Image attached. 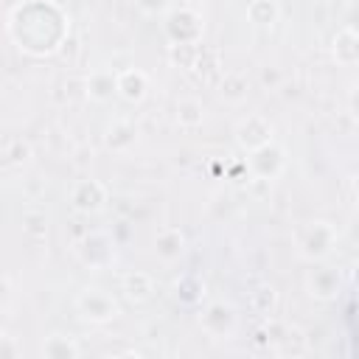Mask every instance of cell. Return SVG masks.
Segmentation results:
<instances>
[{"label": "cell", "mask_w": 359, "mask_h": 359, "mask_svg": "<svg viewBox=\"0 0 359 359\" xmlns=\"http://www.w3.org/2000/svg\"><path fill=\"white\" fill-rule=\"evenodd\" d=\"M337 241V230L328 222H309L300 233H297V250L303 258H323L331 252Z\"/></svg>", "instance_id": "cell-1"}, {"label": "cell", "mask_w": 359, "mask_h": 359, "mask_svg": "<svg viewBox=\"0 0 359 359\" xmlns=\"http://www.w3.org/2000/svg\"><path fill=\"white\" fill-rule=\"evenodd\" d=\"M76 309L90 323H107V320H112L118 314V303L107 292H101V289H84L76 297Z\"/></svg>", "instance_id": "cell-2"}, {"label": "cell", "mask_w": 359, "mask_h": 359, "mask_svg": "<svg viewBox=\"0 0 359 359\" xmlns=\"http://www.w3.org/2000/svg\"><path fill=\"white\" fill-rule=\"evenodd\" d=\"M236 140H238L241 149L255 151V149L272 143V126H269V121L261 118V115H247V118L236 126Z\"/></svg>", "instance_id": "cell-3"}, {"label": "cell", "mask_w": 359, "mask_h": 359, "mask_svg": "<svg viewBox=\"0 0 359 359\" xmlns=\"http://www.w3.org/2000/svg\"><path fill=\"white\" fill-rule=\"evenodd\" d=\"M107 202V188L98 180H79L70 191V205L79 213H95Z\"/></svg>", "instance_id": "cell-4"}, {"label": "cell", "mask_w": 359, "mask_h": 359, "mask_svg": "<svg viewBox=\"0 0 359 359\" xmlns=\"http://www.w3.org/2000/svg\"><path fill=\"white\" fill-rule=\"evenodd\" d=\"M146 90H149V79L143 70L132 67V70H121L115 76V93L123 95L126 101H140L146 95Z\"/></svg>", "instance_id": "cell-5"}, {"label": "cell", "mask_w": 359, "mask_h": 359, "mask_svg": "<svg viewBox=\"0 0 359 359\" xmlns=\"http://www.w3.org/2000/svg\"><path fill=\"white\" fill-rule=\"evenodd\" d=\"M168 34H171V39H174V45H188V39H185V28H191L196 36H202V17L199 14H194V11H188V8H182V11H174L171 17H168Z\"/></svg>", "instance_id": "cell-6"}, {"label": "cell", "mask_w": 359, "mask_h": 359, "mask_svg": "<svg viewBox=\"0 0 359 359\" xmlns=\"http://www.w3.org/2000/svg\"><path fill=\"white\" fill-rule=\"evenodd\" d=\"M334 59L339 62V65H345V67H351V65H356V59H359V48H356V31L353 28H342L337 36H334Z\"/></svg>", "instance_id": "cell-7"}, {"label": "cell", "mask_w": 359, "mask_h": 359, "mask_svg": "<svg viewBox=\"0 0 359 359\" xmlns=\"http://www.w3.org/2000/svg\"><path fill=\"white\" fill-rule=\"evenodd\" d=\"M154 292V280L146 275V272H129L123 275V294L132 300V303H146Z\"/></svg>", "instance_id": "cell-8"}, {"label": "cell", "mask_w": 359, "mask_h": 359, "mask_svg": "<svg viewBox=\"0 0 359 359\" xmlns=\"http://www.w3.org/2000/svg\"><path fill=\"white\" fill-rule=\"evenodd\" d=\"M278 14L280 11H278V3L275 0H252L250 8H247L250 22L258 25V28H272L278 22Z\"/></svg>", "instance_id": "cell-9"}, {"label": "cell", "mask_w": 359, "mask_h": 359, "mask_svg": "<svg viewBox=\"0 0 359 359\" xmlns=\"http://www.w3.org/2000/svg\"><path fill=\"white\" fill-rule=\"evenodd\" d=\"M309 294H317V297H331L337 289H339V275L334 269H314L309 275Z\"/></svg>", "instance_id": "cell-10"}, {"label": "cell", "mask_w": 359, "mask_h": 359, "mask_svg": "<svg viewBox=\"0 0 359 359\" xmlns=\"http://www.w3.org/2000/svg\"><path fill=\"white\" fill-rule=\"evenodd\" d=\"M87 95H90L93 101H107V98H112V95H115V76H109V73H104V70L93 73V76L87 79Z\"/></svg>", "instance_id": "cell-11"}, {"label": "cell", "mask_w": 359, "mask_h": 359, "mask_svg": "<svg viewBox=\"0 0 359 359\" xmlns=\"http://www.w3.org/2000/svg\"><path fill=\"white\" fill-rule=\"evenodd\" d=\"M182 244H185L182 233L165 230V233H160V238H157V255L165 258V261H171V258H177V255L182 252Z\"/></svg>", "instance_id": "cell-12"}, {"label": "cell", "mask_w": 359, "mask_h": 359, "mask_svg": "<svg viewBox=\"0 0 359 359\" xmlns=\"http://www.w3.org/2000/svg\"><path fill=\"white\" fill-rule=\"evenodd\" d=\"M202 118H205V109L199 101H180L177 104V121L182 126H199Z\"/></svg>", "instance_id": "cell-13"}, {"label": "cell", "mask_w": 359, "mask_h": 359, "mask_svg": "<svg viewBox=\"0 0 359 359\" xmlns=\"http://www.w3.org/2000/svg\"><path fill=\"white\" fill-rule=\"evenodd\" d=\"M219 95H222L224 101H230V104H238V101L247 95V81H244L241 76H227V79L222 81Z\"/></svg>", "instance_id": "cell-14"}, {"label": "cell", "mask_w": 359, "mask_h": 359, "mask_svg": "<svg viewBox=\"0 0 359 359\" xmlns=\"http://www.w3.org/2000/svg\"><path fill=\"white\" fill-rule=\"evenodd\" d=\"M345 3H353V0H345Z\"/></svg>", "instance_id": "cell-15"}]
</instances>
